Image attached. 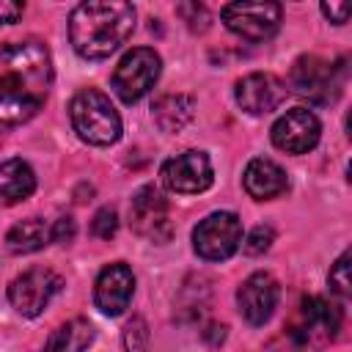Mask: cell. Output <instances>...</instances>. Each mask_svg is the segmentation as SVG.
I'll list each match as a JSON object with an SVG mask.
<instances>
[{
	"label": "cell",
	"mask_w": 352,
	"mask_h": 352,
	"mask_svg": "<svg viewBox=\"0 0 352 352\" xmlns=\"http://www.w3.org/2000/svg\"><path fill=\"white\" fill-rule=\"evenodd\" d=\"M242 182H245L248 195L256 198V201L278 198V195L286 192V187H289V176H286V170H283L278 162L267 160V157H256V160H250L248 168H245Z\"/></svg>",
	"instance_id": "obj_16"
},
{
	"label": "cell",
	"mask_w": 352,
	"mask_h": 352,
	"mask_svg": "<svg viewBox=\"0 0 352 352\" xmlns=\"http://www.w3.org/2000/svg\"><path fill=\"white\" fill-rule=\"evenodd\" d=\"M33 190H36V173L25 160L14 157L0 162V206H14L30 198Z\"/></svg>",
	"instance_id": "obj_17"
},
{
	"label": "cell",
	"mask_w": 352,
	"mask_h": 352,
	"mask_svg": "<svg viewBox=\"0 0 352 352\" xmlns=\"http://www.w3.org/2000/svg\"><path fill=\"white\" fill-rule=\"evenodd\" d=\"M278 300H280V283L270 272H253L250 278L242 280L236 292L239 314L256 327L272 316V311L278 308Z\"/></svg>",
	"instance_id": "obj_14"
},
{
	"label": "cell",
	"mask_w": 352,
	"mask_h": 352,
	"mask_svg": "<svg viewBox=\"0 0 352 352\" xmlns=\"http://www.w3.org/2000/svg\"><path fill=\"white\" fill-rule=\"evenodd\" d=\"M60 286H63L60 275H55L47 267H33V270H25L22 275H16L11 280L8 302L16 308V314L33 319L50 305V300L60 292Z\"/></svg>",
	"instance_id": "obj_9"
},
{
	"label": "cell",
	"mask_w": 352,
	"mask_h": 352,
	"mask_svg": "<svg viewBox=\"0 0 352 352\" xmlns=\"http://www.w3.org/2000/svg\"><path fill=\"white\" fill-rule=\"evenodd\" d=\"M275 242V231L270 228V226H256L250 234H248V239H245V253L248 256H261V253H267L270 250V245Z\"/></svg>",
	"instance_id": "obj_24"
},
{
	"label": "cell",
	"mask_w": 352,
	"mask_h": 352,
	"mask_svg": "<svg viewBox=\"0 0 352 352\" xmlns=\"http://www.w3.org/2000/svg\"><path fill=\"white\" fill-rule=\"evenodd\" d=\"M50 226L38 217H30V220H22L16 226H11V231L6 234V248L16 256L22 253H33V250H41L47 242H50Z\"/></svg>",
	"instance_id": "obj_20"
},
{
	"label": "cell",
	"mask_w": 352,
	"mask_h": 352,
	"mask_svg": "<svg viewBox=\"0 0 352 352\" xmlns=\"http://www.w3.org/2000/svg\"><path fill=\"white\" fill-rule=\"evenodd\" d=\"M162 184L170 190V192H179V195H192V192H204L212 187L214 182V173H212V162L204 151H182L176 157H170L162 170Z\"/></svg>",
	"instance_id": "obj_10"
},
{
	"label": "cell",
	"mask_w": 352,
	"mask_h": 352,
	"mask_svg": "<svg viewBox=\"0 0 352 352\" xmlns=\"http://www.w3.org/2000/svg\"><path fill=\"white\" fill-rule=\"evenodd\" d=\"M132 294H135V275L124 261L107 264L99 272L96 286H94V300L102 314H107V316L124 314L129 308Z\"/></svg>",
	"instance_id": "obj_15"
},
{
	"label": "cell",
	"mask_w": 352,
	"mask_h": 352,
	"mask_svg": "<svg viewBox=\"0 0 352 352\" xmlns=\"http://www.w3.org/2000/svg\"><path fill=\"white\" fill-rule=\"evenodd\" d=\"M91 231H94V236H99V239H110V236L118 231V214H116V209H113V206H102V209L94 214V220H91Z\"/></svg>",
	"instance_id": "obj_23"
},
{
	"label": "cell",
	"mask_w": 352,
	"mask_h": 352,
	"mask_svg": "<svg viewBox=\"0 0 352 352\" xmlns=\"http://www.w3.org/2000/svg\"><path fill=\"white\" fill-rule=\"evenodd\" d=\"M52 88V58L41 41L0 47V126L30 121Z\"/></svg>",
	"instance_id": "obj_1"
},
{
	"label": "cell",
	"mask_w": 352,
	"mask_h": 352,
	"mask_svg": "<svg viewBox=\"0 0 352 352\" xmlns=\"http://www.w3.org/2000/svg\"><path fill=\"white\" fill-rule=\"evenodd\" d=\"M94 341V324L88 319H69L47 338L44 352H85Z\"/></svg>",
	"instance_id": "obj_19"
},
{
	"label": "cell",
	"mask_w": 352,
	"mask_h": 352,
	"mask_svg": "<svg viewBox=\"0 0 352 352\" xmlns=\"http://www.w3.org/2000/svg\"><path fill=\"white\" fill-rule=\"evenodd\" d=\"M74 234H77V226H74V220H72V217H58V220H55V226L50 228L52 242H60V245H69V242L74 239Z\"/></svg>",
	"instance_id": "obj_25"
},
{
	"label": "cell",
	"mask_w": 352,
	"mask_h": 352,
	"mask_svg": "<svg viewBox=\"0 0 352 352\" xmlns=\"http://www.w3.org/2000/svg\"><path fill=\"white\" fill-rule=\"evenodd\" d=\"M129 220H132V228L140 236H148L154 242H168L170 239L173 226H170V214H168V201L154 184H146L132 195Z\"/></svg>",
	"instance_id": "obj_11"
},
{
	"label": "cell",
	"mask_w": 352,
	"mask_h": 352,
	"mask_svg": "<svg viewBox=\"0 0 352 352\" xmlns=\"http://www.w3.org/2000/svg\"><path fill=\"white\" fill-rule=\"evenodd\" d=\"M124 349L126 352H146L148 349V324L143 316H132L124 327Z\"/></svg>",
	"instance_id": "obj_22"
},
{
	"label": "cell",
	"mask_w": 352,
	"mask_h": 352,
	"mask_svg": "<svg viewBox=\"0 0 352 352\" xmlns=\"http://www.w3.org/2000/svg\"><path fill=\"white\" fill-rule=\"evenodd\" d=\"M22 11H25L22 3H16V0H0V25L16 22L22 16Z\"/></svg>",
	"instance_id": "obj_27"
},
{
	"label": "cell",
	"mask_w": 352,
	"mask_h": 352,
	"mask_svg": "<svg viewBox=\"0 0 352 352\" xmlns=\"http://www.w3.org/2000/svg\"><path fill=\"white\" fill-rule=\"evenodd\" d=\"M226 28L236 33L245 41H267L280 28L283 8L272 0H245V3H228L220 11Z\"/></svg>",
	"instance_id": "obj_6"
},
{
	"label": "cell",
	"mask_w": 352,
	"mask_h": 352,
	"mask_svg": "<svg viewBox=\"0 0 352 352\" xmlns=\"http://www.w3.org/2000/svg\"><path fill=\"white\" fill-rule=\"evenodd\" d=\"M341 324V314L324 297H305L294 322L286 327V349L283 352H319L327 341L336 338Z\"/></svg>",
	"instance_id": "obj_4"
},
{
	"label": "cell",
	"mask_w": 352,
	"mask_h": 352,
	"mask_svg": "<svg viewBox=\"0 0 352 352\" xmlns=\"http://www.w3.org/2000/svg\"><path fill=\"white\" fill-rule=\"evenodd\" d=\"M135 30V8L126 0H88L69 16V41L88 60L110 58Z\"/></svg>",
	"instance_id": "obj_2"
},
{
	"label": "cell",
	"mask_w": 352,
	"mask_h": 352,
	"mask_svg": "<svg viewBox=\"0 0 352 352\" xmlns=\"http://www.w3.org/2000/svg\"><path fill=\"white\" fill-rule=\"evenodd\" d=\"M69 116L80 140L91 146H113L121 138V116L113 102L96 88L77 91L69 104Z\"/></svg>",
	"instance_id": "obj_3"
},
{
	"label": "cell",
	"mask_w": 352,
	"mask_h": 352,
	"mask_svg": "<svg viewBox=\"0 0 352 352\" xmlns=\"http://www.w3.org/2000/svg\"><path fill=\"white\" fill-rule=\"evenodd\" d=\"M242 242V223L234 212H212L192 231V248L204 261H226Z\"/></svg>",
	"instance_id": "obj_8"
},
{
	"label": "cell",
	"mask_w": 352,
	"mask_h": 352,
	"mask_svg": "<svg viewBox=\"0 0 352 352\" xmlns=\"http://www.w3.org/2000/svg\"><path fill=\"white\" fill-rule=\"evenodd\" d=\"M272 143L275 148L286 151V154H308L322 135V124L319 118L305 110V107H294L286 110L275 124H272Z\"/></svg>",
	"instance_id": "obj_12"
},
{
	"label": "cell",
	"mask_w": 352,
	"mask_h": 352,
	"mask_svg": "<svg viewBox=\"0 0 352 352\" xmlns=\"http://www.w3.org/2000/svg\"><path fill=\"white\" fill-rule=\"evenodd\" d=\"M322 14L333 25H344L349 19V3H322Z\"/></svg>",
	"instance_id": "obj_26"
},
{
	"label": "cell",
	"mask_w": 352,
	"mask_h": 352,
	"mask_svg": "<svg viewBox=\"0 0 352 352\" xmlns=\"http://www.w3.org/2000/svg\"><path fill=\"white\" fill-rule=\"evenodd\" d=\"M341 82H344V69L319 55L297 58L289 72V85L294 88V94H300L316 104L333 102L336 94L341 91Z\"/></svg>",
	"instance_id": "obj_7"
},
{
	"label": "cell",
	"mask_w": 352,
	"mask_h": 352,
	"mask_svg": "<svg viewBox=\"0 0 352 352\" xmlns=\"http://www.w3.org/2000/svg\"><path fill=\"white\" fill-rule=\"evenodd\" d=\"M349 261H352V253L346 250V253H341L338 256V261L333 264V270H330V275H327V283H330V289L341 297V300H346L349 294H352V275H349Z\"/></svg>",
	"instance_id": "obj_21"
},
{
	"label": "cell",
	"mask_w": 352,
	"mask_h": 352,
	"mask_svg": "<svg viewBox=\"0 0 352 352\" xmlns=\"http://www.w3.org/2000/svg\"><path fill=\"white\" fill-rule=\"evenodd\" d=\"M192 113H195V102L192 96H184V94L160 96L154 104V121L160 124L162 132H179L192 121Z\"/></svg>",
	"instance_id": "obj_18"
},
{
	"label": "cell",
	"mask_w": 352,
	"mask_h": 352,
	"mask_svg": "<svg viewBox=\"0 0 352 352\" xmlns=\"http://www.w3.org/2000/svg\"><path fill=\"white\" fill-rule=\"evenodd\" d=\"M160 72H162L160 55L151 47H135L118 60L113 72V91L121 102L135 104L154 88V82L160 80Z\"/></svg>",
	"instance_id": "obj_5"
},
{
	"label": "cell",
	"mask_w": 352,
	"mask_h": 352,
	"mask_svg": "<svg viewBox=\"0 0 352 352\" xmlns=\"http://www.w3.org/2000/svg\"><path fill=\"white\" fill-rule=\"evenodd\" d=\"M289 88L280 77L270 74V72H253V74H245L236 88H234V96H236V104L250 113V116H264V113H272L275 107H280V102L286 99Z\"/></svg>",
	"instance_id": "obj_13"
}]
</instances>
